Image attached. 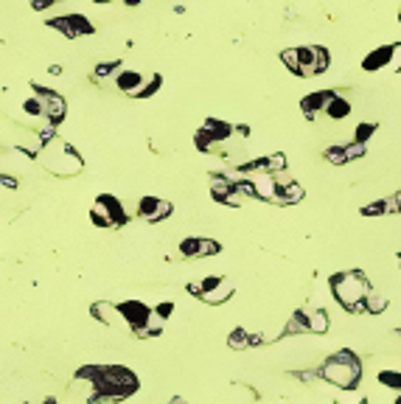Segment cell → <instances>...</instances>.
<instances>
[{"label": "cell", "instance_id": "cell-1", "mask_svg": "<svg viewBox=\"0 0 401 404\" xmlns=\"http://www.w3.org/2000/svg\"><path fill=\"white\" fill-rule=\"evenodd\" d=\"M37 160H40V166L45 169V171H51L53 177H74V174H79L82 171V158H79V152L68 144V141H62L59 135H51V138H45L42 141V146H40V152L34 155Z\"/></svg>", "mask_w": 401, "mask_h": 404}, {"label": "cell", "instance_id": "cell-2", "mask_svg": "<svg viewBox=\"0 0 401 404\" xmlns=\"http://www.w3.org/2000/svg\"><path fill=\"white\" fill-rule=\"evenodd\" d=\"M331 289H334V298L343 303V309L365 312V298L370 295V284H368V278L359 273V269H348V273L334 276L331 278Z\"/></svg>", "mask_w": 401, "mask_h": 404}, {"label": "cell", "instance_id": "cell-3", "mask_svg": "<svg viewBox=\"0 0 401 404\" xmlns=\"http://www.w3.org/2000/svg\"><path fill=\"white\" fill-rule=\"evenodd\" d=\"M284 65L298 76H317L328 67V51L320 45H298L281 53Z\"/></svg>", "mask_w": 401, "mask_h": 404}, {"label": "cell", "instance_id": "cell-4", "mask_svg": "<svg viewBox=\"0 0 401 404\" xmlns=\"http://www.w3.org/2000/svg\"><path fill=\"white\" fill-rule=\"evenodd\" d=\"M320 376L331 385H337L340 390H345V387H357V382L362 376V368H359V360L351 351H340V354H334L323 362Z\"/></svg>", "mask_w": 401, "mask_h": 404}, {"label": "cell", "instance_id": "cell-5", "mask_svg": "<svg viewBox=\"0 0 401 404\" xmlns=\"http://www.w3.org/2000/svg\"><path fill=\"white\" fill-rule=\"evenodd\" d=\"M115 87L123 90L126 96H152L157 87H160V76L157 74H144V71H135V67H123V71H118L115 76Z\"/></svg>", "mask_w": 401, "mask_h": 404}, {"label": "cell", "instance_id": "cell-6", "mask_svg": "<svg viewBox=\"0 0 401 404\" xmlns=\"http://www.w3.org/2000/svg\"><path fill=\"white\" fill-rule=\"evenodd\" d=\"M188 289H191V295L203 298L205 303H214V306L216 303H225L233 295V284L228 278H222V276H208L203 281H194Z\"/></svg>", "mask_w": 401, "mask_h": 404}, {"label": "cell", "instance_id": "cell-7", "mask_svg": "<svg viewBox=\"0 0 401 404\" xmlns=\"http://www.w3.org/2000/svg\"><path fill=\"white\" fill-rule=\"evenodd\" d=\"M90 219L99 225V228H115V225H123L126 222V211L123 205L115 199V196H99L96 205L90 208Z\"/></svg>", "mask_w": 401, "mask_h": 404}, {"label": "cell", "instance_id": "cell-8", "mask_svg": "<svg viewBox=\"0 0 401 404\" xmlns=\"http://www.w3.org/2000/svg\"><path fill=\"white\" fill-rule=\"evenodd\" d=\"M37 90V96H40V104H42V115H45V121H48V126H56L62 118H65V112H68V104H65V99L59 96V93H53V90H42V87H34Z\"/></svg>", "mask_w": 401, "mask_h": 404}, {"label": "cell", "instance_id": "cell-9", "mask_svg": "<svg viewBox=\"0 0 401 404\" xmlns=\"http://www.w3.org/2000/svg\"><path fill=\"white\" fill-rule=\"evenodd\" d=\"M48 26L51 28H56V31H62L65 37H82V34H93V26H90V20H85L82 15H65V17H53V20H48Z\"/></svg>", "mask_w": 401, "mask_h": 404}, {"label": "cell", "instance_id": "cell-10", "mask_svg": "<svg viewBox=\"0 0 401 404\" xmlns=\"http://www.w3.org/2000/svg\"><path fill=\"white\" fill-rule=\"evenodd\" d=\"M169 214H171V202H166V199H157V196H144V199L138 202V217H141L144 222H149V225H155V222L166 219Z\"/></svg>", "mask_w": 401, "mask_h": 404}, {"label": "cell", "instance_id": "cell-11", "mask_svg": "<svg viewBox=\"0 0 401 404\" xmlns=\"http://www.w3.org/2000/svg\"><path fill=\"white\" fill-rule=\"evenodd\" d=\"M362 155H365V144L362 141H354L348 146H331V149H325V160L328 163H348V160L362 158Z\"/></svg>", "mask_w": 401, "mask_h": 404}, {"label": "cell", "instance_id": "cell-12", "mask_svg": "<svg viewBox=\"0 0 401 404\" xmlns=\"http://www.w3.org/2000/svg\"><path fill=\"white\" fill-rule=\"evenodd\" d=\"M93 314L101 320V323H107V326H115V328H126V323H123V314H121V306H112V303H93Z\"/></svg>", "mask_w": 401, "mask_h": 404}, {"label": "cell", "instance_id": "cell-13", "mask_svg": "<svg viewBox=\"0 0 401 404\" xmlns=\"http://www.w3.org/2000/svg\"><path fill=\"white\" fill-rule=\"evenodd\" d=\"M300 199H303V188L295 180H278V194H275L278 205H289V202H300Z\"/></svg>", "mask_w": 401, "mask_h": 404}, {"label": "cell", "instance_id": "cell-14", "mask_svg": "<svg viewBox=\"0 0 401 404\" xmlns=\"http://www.w3.org/2000/svg\"><path fill=\"white\" fill-rule=\"evenodd\" d=\"M323 112L328 115V118H345L348 112H351V101L348 99H343V96H337V93H331L328 96V101H325V107H323Z\"/></svg>", "mask_w": 401, "mask_h": 404}, {"label": "cell", "instance_id": "cell-15", "mask_svg": "<svg viewBox=\"0 0 401 404\" xmlns=\"http://www.w3.org/2000/svg\"><path fill=\"white\" fill-rule=\"evenodd\" d=\"M328 96H331V90H320V93H314V96H306V99H303V112H306L309 118H314L317 112H323Z\"/></svg>", "mask_w": 401, "mask_h": 404}, {"label": "cell", "instance_id": "cell-16", "mask_svg": "<svg viewBox=\"0 0 401 404\" xmlns=\"http://www.w3.org/2000/svg\"><path fill=\"white\" fill-rule=\"evenodd\" d=\"M306 320V331H314V334H325L328 331V314L323 309H314L309 314H303Z\"/></svg>", "mask_w": 401, "mask_h": 404}, {"label": "cell", "instance_id": "cell-17", "mask_svg": "<svg viewBox=\"0 0 401 404\" xmlns=\"http://www.w3.org/2000/svg\"><path fill=\"white\" fill-rule=\"evenodd\" d=\"M118 62H101V65H96L93 67V79L96 82H104V79H110V76H115L118 74Z\"/></svg>", "mask_w": 401, "mask_h": 404}, {"label": "cell", "instance_id": "cell-18", "mask_svg": "<svg viewBox=\"0 0 401 404\" xmlns=\"http://www.w3.org/2000/svg\"><path fill=\"white\" fill-rule=\"evenodd\" d=\"M387 71H390V74H398V71H401V42H393V45H390V53H387Z\"/></svg>", "mask_w": 401, "mask_h": 404}, {"label": "cell", "instance_id": "cell-19", "mask_svg": "<svg viewBox=\"0 0 401 404\" xmlns=\"http://www.w3.org/2000/svg\"><path fill=\"white\" fill-rule=\"evenodd\" d=\"M337 404H362V393L357 387H345L337 393Z\"/></svg>", "mask_w": 401, "mask_h": 404}, {"label": "cell", "instance_id": "cell-20", "mask_svg": "<svg viewBox=\"0 0 401 404\" xmlns=\"http://www.w3.org/2000/svg\"><path fill=\"white\" fill-rule=\"evenodd\" d=\"M219 253V244L211 242V239H199V247H196V255H214Z\"/></svg>", "mask_w": 401, "mask_h": 404}, {"label": "cell", "instance_id": "cell-21", "mask_svg": "<svg viewBox=\"0 0 401 404\" xmlns=\"http://www.w3.org/2000/svg\"><path fill=\"white\" fill-rule=\"evenodd\" d=\"M379 382H384L387 387H401V373H395V371H382V373H379Z\"/></svg>", "mask_w": 401, "mask_h": 404}, {"label": "cell", "instance_id": "cell-22", "mask_svg": "<svg viewBox=\"0 0 401 404\" xmlns=\"http://www.w3.org/2000/svg\"><path fill=\"white\" fill-rule=\"evenodd\" d=\"M53 3H59V0H31V6H34L37 12H42V9H48V6H53Z\"/></svg>", "mask_w": 401, "mask_h": 404}, {"label": "cell", "instance_id": "cell-23", "mask_svg": "<svg viewBox=\"0 0 401 404\" xmlns=\"http://www.w3.org/2000/svg\"><path fill=\"white\" fill-rule=\"evenodd\" d=\"M123 3H126V6H138V3H141V0H123Z\"/></svg>", "mask_w": 401, "mask_h": 404}, {"label": "cell", "instance_id": "cell-24", "mask_svg": "<svg viewBox=\"0 0 401 404\" xmlns=\"http://www.w3.org/2000/svg\"><path fill=\"white\" fill-rule=\"evenodd\" d=\"M96 3H99V6H101V3H110V0H96Z\"/></svg>", "mask_w": 401, "mask_h": 404}, {"label": "cell", "instance_id": "cell-25", "mask_svg": "<svg viewBox=\"0 0 401 404\" xmlns=\"http://www.w3.org/2000/svg\"><path fill=\"white\" fill-rule=\"evenodd\" d=\"M171 404H185V401H180V398H174V401H171Z\"/></svg>", "mask_w": 401, "mask_h": 404}, {"label": "cell", "instance_id": "cell-26", "mask_svg": "<svg viewBox=\"0 0 401 404\" xmlns=\"http://www.w3.org/2000/svg\"><path fill=\"white\" fill-rule=\"evenodd\" d=\"M398 17H401V12H398Z\"/></svg>", "mask_w": 401, "mask_h": 404}]
</instances>
